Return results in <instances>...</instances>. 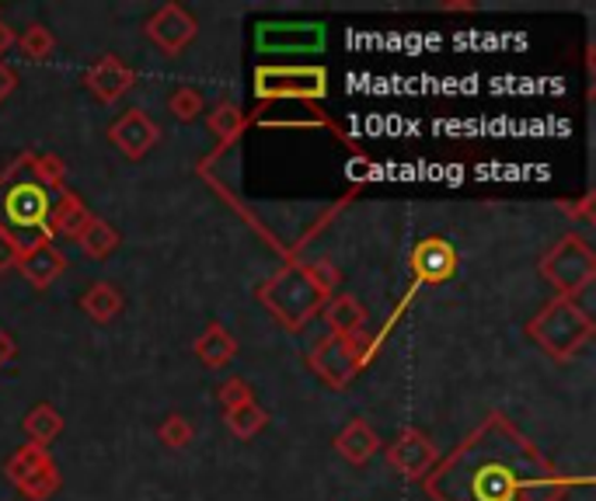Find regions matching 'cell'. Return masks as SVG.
<instances>
[{
  "mask_svg": "<svg viewBox=\"0 0 596 501\" xmlns=\"http://www.w3.org/2000/svg\"><path fill=\"white\" fill-rule=\"evenodd\" d=\"M575 484L509 422L503 411L485 414L451 453L426 474L429 501H561Z\"/></svg>",
  "mask_w": 596,
  "mask_h": 501,
  "instance_id": "6da1fadb",
  "label": "cell"
},
{
  "mask_svg": "<svg viewBox=\"0 0 596 501\" xmlns=\"http://www.w3.org/2000/svg\"><path fill=\"white\" fill-rule=\"evenodd\" d=\"M63 189L66 164L56 154H36V150L18 154L0 171V233H8L22 251L49 241L46 220Z\"/></svg>",
  "mask_w": 596,
  "mask_h": 501,
  "instance_id": "7a4b0ae2",
  "label": "cell"
},
{
  "mask_svg": "<svg viewBox=\"0 0 596 501\" xmlns=\"http://www.w3.org/2000/svg\"><path fill=\"white\" fill-rule=\"evenodd\" d=\"M255 296H258V304L269 310L287 331H304L331 299L318 286V279L310 275V269L304 261H290L279 272H272L255 290Z\"/></svg>",
  "mask_w": 596,
  "mask_h": 501,
  "instance_id": "3957f363",
  "label": "cell"
},
{
  "mask_svg": "<svg viewBox=\"0 0 596 501\" xmlns=\"http://www.w3.org/2000/svg\"><path fill=\"white\" fill-rule=\"evenodd\" d=\"M527 334L551 362H569L589 345L593 317L575 299L555 296L527 321Z\"/></svg>",
  "mask_w": 596,
  "mask_h": 501,
  "instance_id": "277c9868",
  "label": "cell"
},
{
  "mask_svg": "<svg viewBox=\"0 0 596 501\" xmlns=\"http://www.w3.org/2000/svg\"><path fill=\"white\" fill-rule=\"evenodd\" d=\"M537 272L555 290V296L575 299L579 293H586L596 279V251L589 247L586 237L566 233V237H558L544 251V258L537 261Z\"/></svg>",
  "mask_w": 596,
  "mask_h": 501,
  "instance_id": "5b68a950",
  "label": "cell"
},
{
  "mask_svg": "<svg viewBox=\"0 0 596 501\" xmlns=\"http://www.w3.org/2000/svg\"><path fill=\"white\" fill-rule=\"evenodd\" d=\"M255 98L258 102H321L328 98V70L262 63L255 70Z\"/></svg>",
  "mask_w": 596,
  "mask_h": 501,
  "instance_id": "8992f818",
  "label": "cell"
},
{
  "mask_svg": "<svg viewBox=\"0 0 596 501\" xmlns=\"http://www.w3.org/2000/svg\"><path fill=\"white\" fill-rule=\"evenodd\" d=\"M370 362V342L367 334H325V338L310 348V370L325 380L331 390H345L356 380V373Z\"/></svg>",
  "mask_w": 596,
  "mask_h": 501,
  "instance_id": "52a82bcc",
  "label": "cell"
},
{
  "mask_svg": "<svg viewBox=\"0 0 596 501\" xmlns=\"http://www.w3.org/2000/svg\"><path fill=\"white\" fill-rule=\"evenodd\" d=\"M328 28L321 22H258L255 49L265 56H293V53H321Z\"/></svg>",
  "mask_w": 596,
  "mask_h": 501,
  "instance_id": "ba28073f",
  "label": "cell"
},
{
  "mask_svg": "<svg viewBox=\"0 0 596 501\" xmlns=\"http://www.w3.org/2000/svg\"><path fill=\"white\" fill-rule=\"evenodd\" d=\"M457 247L446 241V237H426L411 247V258H408V269H411V290L408 296H416L422 286H440L454 272H457Z\"/></svg>",
  "mask_w": 596,
  "mask_h": 501,
  "instance_id": "9c48e42d",
  "label": "cell"
},
{
  "mask_svg": "<svg viewBox=\"0 0 596 501\" xmlns=\"http://www.w3.org/2000/svg\"><path fill=\"white\" fill-rule=\"evenodd\" d=\"M147 39H151L164 56H178L186 53V49L192 46L195 31H199V22L192 18L189 8L175 4V0H168V4H161L151 22H147Z\"/></svg>",
  "mask_w": 596,
  "mask_h": 501,
  "instance_id": "30bf717a",
  "label": "cell"
},
{
  "mask_svg": "<svg viewBox=\"0 0 596 501\" xmlns=\"http://www.w3.org/2000/svg\"><path fill=\"white\" fill-rule=\"evenodd\" d=\"M109 140L126 160H143L161 140V126L143 108H126L119 119L109 126Z\"/></svg>",
  "mask_w": 596,
  "mask_h": 501,
  "instance_id": "8fae6325",
  "label": "cell"
},
{
  "mask_svg": "<svg viewBox=\"0 0 596 501\" xmlns=\"http://www.w3.org/2000/svg\"><path fill=\"white\" fill-rule=\"evenodd\" d=\"M388 463L408 480H426V474L440 463L436 442L419 428H405L402 436L388 446Z\"/></svg>",
  "mask_w": 596,
  "mask_h": 501,
  "instance_id": "7c38bea8",
  "label": "cell"
},
{
  "mask_svg": "<svg viewBox=\"0 0 596 501\" xmlns=\"http://www.w3.org/2000/svg\"><path fill=\"white\" fill-rule=\"evenodd\" d=\"M85 84H88V91H91L102 105H115L123 94L132 91V84H137V74H132V66H129L123 56L105 53L102 60L88 66Z\"/></svg>",
  "mask_w": 596,
  "mask_h": 501,
  "instance_id": "4fadbf2b",
  "label": "cell"
},
{
  "mask_svg": "<svg viewBox=\"0 0 596 501\" xmlns=\"http://www.w3.org/2000/svg\"><path fill=\"white\" fill-rule=\"evenodd\" d=\"M18 272L28 279L31 290H49L53 282L66 272V255L53 244V241H42V244H31L18 255Z\"/></svg>",
  "mask_w": 596,
  "mask_h": 501,
  "instance_id": "5bb4252c",
  "label": "cell"
},
{
  "mask_svg": "<svg viewBox=\"0 0 596 501\" xmlns=\"http://www.w3.org/2000/svg\"><path fill=\"white\" fill-rule=\"evenodd\" d=\"M91 209L85 206V198H80L77 192H71V189H63V192H56V198H53V209H49V220H46V233H49V241H77V233L88 227V220H91Z\"/></svg>",
  "mask_w": 596,
  "mask_h": 501,
  "instance_id": "9a60e30c",
  "label": "cell"
},
{
  "mask_svg": "<svg viewBox=\"0 0 596 501\" xmlns=\"http://www.w3.org/2000/svg\"><path fill=\"white\" fill-rule=\"evenodd\" d=\"M192 352H195L199 362L206 365V370H224V365H230L238 356V338L227 331L224 321H210L203 327V334L195 338Z\"/></svg>",
  "mask_w": 596,
  "mask_h": 501,
  "instance_id": "2e32d148",
  "label": "cell"
},
{
  "mask_svg": "<svg viewBox=\"0 0 596 501\" xmlns=\"http://www.w3.org/2000/svg\"><path fill=\"white\" fill-rule=\"evenodd\" d=\"M335 449H339V457L345 463H353V466H363V463H370L377 457V449H380V436L377 432L363 422V418H353L350 425H345L339 436H335Z\"/></svg>",
  "mask_w": 596,
  "mask_h": 501,
  "instance_id": "e0dca14e",
  "label": "cell"
},
{
  "mask_svg": "<svg viewBox=\"0 0 596 501\" xmlns=\"http://www.w3.org/2000/svg\"><path fill=\"white\" fill-rule=\"evenodd\" d=\"M321 313H325V324L331 327V334H342V338L359 334L363 324H367V307H363L359 299L350 296V293H335L321 307Z\"/></svg>",
  "mask_w": 596,
  "mask_h": 501,
  "instance_id": "ac0fdd59",
  "label": "cell"
},
{
  "mask_svg": "<svg viewBox=\"0 0 596 501\" xmlns=\"http://www.w3.org/2000/svg\"><path fill=\"white\" fill-rule=\"evenodd\" d=\"M80 310H85L94 324H112L123 313V293L112 282H94L80 293Z\"/></svg>",
  "mask_w": 596,
  "mask_h": 501,
  "instance_id": "d6986e66",
  "label": "cell"
},
{
  "mask_svg": "<svg viewBox=\"0 0 596 501\" xmlns=\"http://www.w3.org/2000/svg\"><path fill=\"white\" fill-rule=\"evenodd\" d=\"M77 247L85 251V258L105 261V258H112V251L119 247V230L109 220H102V216H91L88 227L77 233Z\"/></svg>",
  "mask_w": 596,
  "mask_h": 501,
  "instance_id": "ffe728a7",
  "label": "cell"
},
{
  "mask_svg": "<svg viewBox=\"0 0 596 501\" xmlns=\"http://www.w3.org/2000/svg\"><path fill=\"white\" fill-rule=\"evenodd\" d=\"M210 129H213V137L220 140V146H230V143H238L241 140V132L252 126L255 119L252 115H244L234 102H217L210 112Z\"/></svg>",
  "mask_w": 596,
  "mask_h": 501,
  "instance_id": "44dd1931",
  "label": "cell"
},
{
  "mask_svg": "<svg viewBox=\"0 0 596 501\" xmlns=\"http://www.w3.org/2000/svg\"><path fill=\"white\" fill-rule=\"evenodd\" d=\"M22 428H25V436H28L31 446H49L63 432V418L53 404H36L25 414Z\"/></svg>",
  "mask_w": 596,
  "mask_h": 501,
  "instance_id": "7402d4cb",
  "label": "cell"
},
{
  "mask_svg": "<svg viewBox=\"0 0 596 501\" xmlns=\"http://www.w3.org/2000/svg\"><path fill=\"white\" fill-rule=\"evenodd\" d=\"M49 460H53V457H49V449H46V446H31V442H28V446H22L18 453H14V457L4 463V477L14 484V488H22V484H25L31 474H39Z\"/></svg>",
  "mask_w": 596,
  "mask_h": 501,
  "instance_id": "603a6c76",
  "label": "cell"
},
{
  "mask_svg": "<svg viewBox=\"0 0 596 501\" xmlns=\"http://www.w3.org/2000/svg\"><path fill=\"white\" fill-rule=\"evenodd\" d=\"M224 422H227L230 436H234V439H255L258 432L265 428V422H269V414H265L255 404V400H252V404H241L234 411H224Z\"/></svg>",
  "mask_w": 596,
  "mask_h": 501,
  "instance_id": "cb8c5ba5",
  "label": "cell"
},
{
  "mask_svg": "<svg viewBox=\"0 0 596 501\" xmlns=\"http://www.w3.org/2000/svg\"><path fill=\"white\" fill-rule=\"evenodd\" d=\"M14 46L22 49V56H25V60L39 63V60H49V56H53L56 36H53V31H49L46 25H39V22H36V25H28V28L22 31V39L14 42Z\"/></svg>",
  "mask_w": 596,
  "mask_h": 501,
  "instance_id": "d4e9b609",
  "label": "cell"
},
{
  "mask_svg": "<svg viewBox=\"0 0 596 501\" xmlns=\"http://www.w3.org/2000/svg\"><path fill=\"white\" fill-rule=\"evenodd\" d=\"M60 484H63V477H60V466H56L53 460H49L39 474H31V477L22 484L18 491H22L28 501H49V498H53V494L60 491Z\"/></svg>",
  "mask_w": 596,
  "mask_h": 501,
  "instance_id": "484cf974",
  "label": "cell"
},
{
  "mask_svg": "<svg viewBox=\"0 0 596 501\" xmlns=\"http://www.w3.org/2000/svg\"><path fill=\"white\" fill-rule=\"evenodd\" d=\"M168 112L175 115L178 123H195L199 115L206 112V98L199 94V88H178L168 98Z\"/></svg>",
  "mask_w": 596,
  "mask_h": 501,
  "instance_id": "4316f807",
  "label": "cell"
},
{
  "mask_svg": "<svg viewBox=\"0 0 596 501\" xmlns=\"http://www.w3.org/2000/svg\"><path fill=\"white\" fill-rule=\"evenodd\" d=\"M157 439L168 449H186L195 439V428H192V422L186 414H168L161 422V428H157Z\"/></svg>",
  "mask_w": 596,
  "mask_h": 501,
  "instance_id": "83f0119b",
  "label": "cell"
},
{
  "mask_svg": "<svg viewBox=\"0 0 596 501\" xmlns=\"http://www.w3.org/2000/svg\"><path fill=\"white\" fill-rule=\"evenodd\" d=\"M217 394H220V404H224V411H234V408H241V404H252V400H255L252 383L241 380V376H230V380H224Z\"/></svg>",
  "mask_w": 596,
  "mask_h": 501,
  "instance_id": "f1b7e54d",
  "label": "cell"
},
{
  "mask_svg": "<svg viewBox=\"0 0 596 501\" xmlns=\"http://www.w3.org/2000/svg\"><path fill=\"white\" fill-rule=\"evenodd\" d=\"M307 269H310V275L318 279V286L328 293V296H335V290H339V269H335V261L331 258H318V261H307Z\"/></svg>",
  "mask_w": 596,
  "mask_h": 501,
  "instance_id": "f546056e",
  "label": "cell"
},
{
  "mask_svg": "<svg viewBox=\"0 0 596 501\" xmlns=\"http://www.w3.org/2000/svg\"><path fill=\"white\" fill-rule=\"evenodd\" d=\"M593 206H596V195H583L579 203H558V209L569 216V220L575 223H593Z\"/></svg>",
  "mask_w": 596,
  "mask_h": 501,
  "instance_id": "4dcf8cb0",
  "label": "cell"
},
{
  "mask_svg": "<svg viewBox=\"0 0 596 501\" xmlns=\"http://www.w3.org/2000/svg\"><path fill=\"white\" fill-rule=\"evenodd\" d=\"M18 255H22V247L14 244L8 233H0V275L11 272V269H18Z\"/></svg>",
  "mask_w": 596,
  "mask_h": 501,
  "instance_id": "1f68e13d",
  "label": "cell"
},
{
  "mask_svg": "<svg viewBox=\"0 0 596 501\" xmlns=\"http://www.w3.org/2000/svg\"><path fill=\"white\" fill-rule=\"evenodd\" d=\"M14 88H18V70L0 60V102H4V98H11Z\"/></svg>",
  "mask_w": 596,
  "mask_h": 501,
  "instance_id": "d6a6232c",
  "label": "cell"
},
{
  "mask_svg": "<svg viewBox=\"0 0 596 501\" xmlns=\"http://www.w3.org/2000/svg\"><path fill=\"white\" fill-rule=\"evenodd\" d=\"M14 352H18V348H14V342H11V334L0 327V370H4V365L14 359Z\"/></svg>",
  "mask_w": 596,
  "mask_h": 501,
  "instance_id": "836d02e7",
  "label": "cell"
},
{
  "mask_svg": "<svg viewBox=\"0 0 596 501\" xmlns=\"http://www.w3.org/2000/svg\"><path fill=\"white\" fill-rule=\"evenodd\" d=\"M14 42H18V36H14V31H11V25L0 22V56L11 53V46H14Z\"/></svg>",
  "mask_w": 596,
  "mask_h": 501,
  "instance_id": "e575fe53",
  "label": "cell"
},
{
  "mask_svg": "<svg viewBox=\"0 0 596 501\" xmlns=\"http://www.w3.org/2000/svg\"><path fill=\"white\" fill-rule=\"evenodd\" d=\"M443 11H478V4H471V0H446Z\"/></svg>",
  "mask_w": 596,
  "mask_h": 501,
  "instance_id": "d590c367",
  "label": "cell"
}]
</instances>
